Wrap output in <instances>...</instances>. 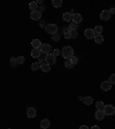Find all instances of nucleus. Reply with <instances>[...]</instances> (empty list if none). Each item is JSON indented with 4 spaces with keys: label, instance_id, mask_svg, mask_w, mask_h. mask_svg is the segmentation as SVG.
Instances as JSON below:
<instances>
[{
    "label": "nucleus",
    "instance_id": "f257e3e1",
    "mask_svg": "<svg viewBox=\"0 0 115 129\" xmlns=\"http://www.w3.org/2000/svg\"><path fill=\"white\" fill-rule=\"evenodd\" d=\"M61 54H62V57L64 58V59H67V60H69L70 58L74 55V48L71 47V46H64L62 50H61Z\"/></svg>",
    "mask_w": 115,
    "mask_h": 129
},
{
    "label": "nucleus",
    "instance_id": "f03ea898",
    "mask_svg": "<svg viewBox=\"0 0 115 129\" xmlns=\"http://www.w3.org/2000/svg\"><path fill=\"white\" fill-rule=\"evenodd\" d=\"M58 25L57 24H54V23H50V24H47V25H45V31L49 35H55V33H58Z\"/></svg>",
    "mask_w": 115,
    "mask_h": 129
},
{
    "label": "nucleus",
    "instance_id": "7ed1b4c3",
    "mask_svg": "<svg viewBox=\"0 0 115 129\" xmlns=\"http://www.w3.org/2000/svg\"><path fill=\"white\" fill-rule=\"evenodd\" d=\"M52 47L50 44H42V46H40V52H42V54H45V55H47V54L52 53Z\"/></svg>",
    "mask_w": 115,
    "mask_h": 129
},
{
    "label": "nucleus",
    "instance_id": "20e7f679",
    "mask_svg": "<svg viewBox=\"0 0 115 129\" xmlns=\"http://www.w3.org/2000/svg\"><path fill=\"white\" fill-rule=\"evenodd\" d=\"M103 111L105 113V115H113L115 113V107L113 105H105Z\"/></svg>",
    "mask_w": 115,
    "mask_h": 129
},
{
    "label": "nucleus",
    "instance_id": "39448f33",
    "mask_svg": "<svg viewBox=\"0 0 115 129\" xmlns=\"http://www.w3.org/2000/svg\"><path fill=\"white\" fill-rule=\"evenodd\" d=\"M45 62L49 63L50 66L55 65V62H57V58H55L52 53H50V54H47V55H45Z\"/></svg>",
    "mask_w": 115,
    "mask_h": 129
},
{
    "label": "nucleus",
    "instance_id": "423d86ee",
    "mask_svg": "<svg viewBox=\"0 0 115 129\" xmlns=\"http://www.w3.org/2000/svg\"><path fill=\"white\" fill-rule=\"evenodd\" d=\"M30 18L33 20V21H39L42 18V13L39 10H35V12H31L30 13Z\"/></svg>",
    "mask_w": 115,
    "mask_h": 129
},
{
    "label": "nucleus",
    "instance_id": "0eeeda50",
    "mask_svg": "<svg viewBox=\"0 0 115 129\" xmlns=\"http://www.w3.org/2000/svg\"><path fill=\"white\" fill-rule=\"evenodd\" d=\"M84 36L86 37L88 39H92V38H94V36H96V32H94L93 29L89 28V29H85V31H84Z\"/></svg>",
    "mask_w": 115,
    "mask_h": 129
},
{
    "label": "nucleus",
    "instance_id": "6e6552de",
    "mask_svg": "<svg viewBox=\"0 0 115 129\" xmlns=\"http://www.w3.org/2000/svg\"><path fill=\"white\" fill-rule=\"evenodd\" d=\"M105 117H106V115H105V113H104L103 110H97V112L94 113V118H96V120H98V121L104 120Z\"/></svg>",
    "mask_w": 115,
    "mask_h": 129
},
{
    "label": "nucleus",
    "instance_id": "1a4fd4ad",
    "mask_svg": "<svg viewBox=\"0 0 115 129\" xmlns=\"http://www.w3.org/2000/svg\"><path fill=\"white\" fill-rule=\"evenodd\" d=\"M100 88H101V90L103 91H109L111 90V88H112V84H111L109 81H104V82H101V84H100Z\"/></svg>",
    "mask_w": 115,
    "mask_h": 129
},
{
    "label": "nucleus",
    "instance_id": "9d476101",
    "mask_svg": "<svg viewBox=\"0 0 115 129\" xmlns=\"http://www.w3.org/2000/svg\"><path fill=\"white\" fill-rule=\"evenodd\" d=\"M36 114H37V112H36L35 108L33 107H28V110H27V117L28 118L33 119V118H36Z\"/></svg>",
    "mask_w": 115,
    "mask_h": 129
},
{
    "label": "nucleus",
    "instance_id": "9b49d317",
    "mask_svg": "<svg viewBox=\"0 0 115 129\" xmlns=\"http://www.w3.org/2000/svg\"><path fill=\"white\" fill-rule=\"evenodd\" d=\"M100 18L103 21H108L109 18H111V14H109L108 10H103V12L100 13Z\"/></svg>",
    "mask_w": 115,
    "mask_h": 129
},
{
    "label": "nucleus",
    "instance_id": "f8f14e48",
    "mask_svg": "<svg viewBox=\"0 0 115 129\" xmlns=\"http://www.w3.org/2000/svg\"><path fill=\"white\" fill-rule=\"evenodd\" d=\"M50 126H51V121L49 119H43L40 121V128L42 129H47Z\"/></svg>",
    "mask_w": 115,
    "mask_h": 129
},
{
    "label": "nucleus",
    "instance_id": "ddd939ff",
    "mask_svg": "<svg viewBox=\"0 0 115 129\" xmlns=\"http://www.w3.org/2000/svg\"><path fill=\"white\" fill-rule=\"evenodd\" d=\"M82 20H83V17H82V15H81V14H78V13H75V14H73V21H71V22H75V23L79 24L81 22H82Z\"/></svg>",
    "mask_w": 115,
    "mask_h": 129
},
{
    "label": "nucleus",
    "instance_id": "4468645a",
    "mask_svg": "<svg viewBox=\"0 0 115 129\" xmlns=\"http://www.w3.org/2000/svg\"><path fill=\"white\" fill-rule=\"evenodd\" d=\"M62 20H63V21H67V22H71L73 21V14L70 12L64 13L63 15H62Z\"/></svg>",
    "mask_w": 115,
    "mask_h": 129
},
{
    "label": "nucleus",
    "instance_id": "2eb2a0df",
    "mask_svg": "<svg viewBox=\"0 0 115 129\" xmlns=\"http://www.w3.org/2000/svg\"><path fill=\"white\" fill-rule=\"evenodd\" d=\"M42 55V52H40V48H32V51H31V57L32 58H36V59H38V58Z\"/></svg>",
    "mask_w": 115,
    "mask_h": 129
},
{
    "label": "nucleus",
    "instance_id": "dca6fc26",
    "mask_svg": "<svg viewBox=\"0 0 115 129\" xmlns=\"http://www.w3.org/2000/svg\"><path fill=\"white\" fill-rule=\"evenodd\" d=\"M40 69H42L44 73H49L50 70H51V66H50L49 63L44 62V63H42V65H40Z\"/></svg>",
    "mask_w": 115,
    "mask_h": 129
},
{
    "label": "nucleus",
    "instance_id": "f3484780",
    "mask_svg": "<svg viewBox=\"0 0 115 129\" xmlns=\"http://www.w3.org/2000/svg\"><path fill=\"white\" fill-rule=\"evenodd\" d=\"M31 46H33V48H40L42 42H40L39 39H33L32 42H31Z\"/></svg>",
    "mask_w": 115,
    "mask_h": 129
},
{
    "label": "nucleus",
    "instance_id": "a211bd4d",
    "mask_svg": "<svg viewBox=\"0 0 115 129\" xmlns=\"http://www.w3.org/2000/svg\"><path fill=\"white\" fill-rule=\"evenodd\" d=\"M29 8L31 9V12H35V10L38 9V3H37L36 1H31V2L29 3Z\"/></svg>",
    "mask_w": 115,
    "mask_h": 129
},
{
    "label": "nucleus",
    "instance_id": "6ab92c4d",
    "mask_svg": "<svg viewBox=\"0 0 115 129\" xmlns=\"http://www.w3.org/2000/svg\"><path fill=\"white\" fill-rule=\"evenodd\" d=\"M77 29H78V24L75 23V22H70L69 31H77Z\"/></svg>",
    "mask_w": 115,
    "mask_h": 129
},
{
    "label": "nucleus",
    "instance_id": "aec40b11",
    "mask_svg": "<svg viewBox=\"0 0 115 129\" xmlns=\"http://www.w3.org/2000/svg\"><path fill=\"white\" fill-rule=\"evenodd\" d=\"M94 42L97 43V44H101V43L104 42L103 35H96V36H94Z\"/></svg>",
    "mask_w": 115,
    "mask_h": 129
},
{
    "label": "nucleus",
    "instance_id": "412c9836",
    "mask_svg": "<svg viewBox=\"0 0 115 129\" xmlns=\"http://www.w3.org/2000/svg\"><path fill=\"white\" fill-rule=\"evenodd\" d=\"M83 103L85 105H91L93 103V99H92V97H84L83 98Z\"/></svg>",
    "mask_w": 115,
    "mask_h": 129
},
{
    "label": "nucleus",
    "instance_id": "4be33fe9",
    "mask_svg": "<svg viewBox=\"0 0 115 129\" xmlns=\"http://www.w3.org/2000/svg\"><path fill=\"white\" fill-rule=\"evenodd\" d=\"M52 5L55 7V8H60L62 6V0H53L52 1Z\"/></svg>",
    "mask_w": 115,
    "mask_h": 129
},
{
    "label": "nucleus",
    "instance_id": "5701e85b",
    "mask_svg": "<svg viewBox=\"0 0 115 129\" xmlns=\"http://www.w3.org/2000/svg\"><path fill=\"white\" fill-rule=\"evenodd\" d=\"M93 30H94V32H96V35H101V33H103V31H104V28L101 27V25H97V27L94 28Z\"/></svg>",
    "mask_w": 115,
    "mask_h": 129
},
{
    "label": "nucleus",
    "instance_id": "b1692460",
    "mask_svg": "<svg viewBox=\"0 0 115 129\" xmlns=\"http://www.w3.org/2000/svg\"><path fill=\"white\" fill-rule=\"evenodd\" d=\"M104 102H101V100H98L97 103H96V108L97 110H104Z\"/></svg>",
    "mask_w": 115,
    "mask_h": 129
},
{
    "label": "nucleus",
    "instance_id": "393cba45",
    "mask_svg": "<svg viewBox=\"0 0 115 129\" xmlns=\"http://www.w3.org/2000/svg\"><path fill=\"white\" fill-rule=\"evenodd\" d=\"M10 65H12L13 67H16L18 65V62H17V58H14V57H12L10 58Z\"/></svg>",
    "mask_w": 115,
    "mask_h": 129
},
{
    "label": "nucleus",
    "instance_id": "a878e982",
    "mask_svg": "<svg viewBox=\"0 0 115 129\" xmlns=\"http://www.w3.org/2000/svg\"><path fill=\"white\" fill-rule=\"evenodd\" d=\"M39 68H40V65L38 62H33L32 65H31V69H32V70H38Z\"/></svg>",
    "mask_w": 115,
    "mask_h": 129
},
{
    "label": "nucleus",
    "instance_id": "bb28decb",
    "mask_svg": "<svg viewBox=\"0 0 115 129\" xmlns=\"http://www.w3.org/2000/svg\"><path fill=\"white\" fill-rule=\"evenodd\" d=\"M60 35H59V33H55V35H53V36H52V40H53V42H59V40H60Z\"/></svg>",
    "mask_w": 115,
    "mask_h": 129
},
{
    "label": "nucleus",
    "instance_id": "cd10ccee",
    "mask_svg": "<svg viewBox=\"0 0 115 129\" xmlns=\"http://www.w3.org/2000/svg\"><path fill=\"white\" fill-rule=\"evenodd\" d=\"M69 61H70L71 63H73V65H77V62H78V59H77V58H76L75 55H73V57H71V58L69 59Z\"/></svg>",
    "mask_w": 115,
    "mask_h": 129
},
{
    "label": "nucleus",
    "instance_id": "c85d7f7f",
    "mask_svg": "<svg viewBox=\"0 0 115 129\" xmlns=\"http://www.w3.org/2000/svg\"><path fill=\"white\" fill-rule=\"evenodd\" d=\"M17 62H18V65H22V63H24L25 62V58L24 57H18L17 58Z\"/></svg>",
    "mask_w": 115,
    "mask_h": 129
},
{
    "label": "nucleus",
    "instance_id": "c756f323",
    "mask_svg": "<svg viewBox=\"0 0 115 129\" xmlns=\"http://www.w3.org/2000/svg\"><path fill=\"white\" fill-rule=\"evenodd\" d=\"M64 66H66V67H67V68H69V69H71V68H73V67H74V65H73V63H71V62H70V61H69V60H67V61H66V62H64Z\"/></svg>",
    "mask_w": 115,
    "mask_h": 129
},
{
    "label": "nucleus",
    "instance_id": "7c9ffc66",
    "mask_svg": "<svg viewBox=\"0 0 115 129\" xmlns=\"http://www.w3.org/2000/svg\"><path fill=\"white\" fill-rule=\"evenodd\" d=\"M60 53H61V51H60V50H58V48H55V50H53V51H52V54H53L55 58H57Z\"/></svg>",
    "mask_w": 115,
    "mask_h": 129
},
{
    "label": "nucleus",
    "instance_id": "2f4dec72",
    "mask_svg": "<svg viewBox=\"0 0 115 129\" xmlns=\"http://www.w3.org/2000/svg\"><path fill=\"white\" fill-rule=\"evenodd\" d=\"M109 82H111V84H115V74H112V75L109 76Z\"/></svg>",
    "mask_w": 115,
    "mask_h": 129
},
{
    "label": "nucleus",
    "instance_id": "473e14b6",
    "mask_svg": "<svg viewBox=\"0 0 115 129\" xmlns=\"http://www.w3.org/2000/svg\"><path fill=\"white\" fill-rule=\"evenodd\" d=\"M70 35H71V38H73V39H76V38H77V36H78L77 31H70Z\"/></svg>",
    "mask_w": 115,
    "mask_h": 129
},
{
    "label": "nucleus",
    "instance_id": "72a5a7b5",
    "mask_svg": "<svg viewBox=\"0 0 115 129\" xmlns=\"http://www.w3.org/2000/svg\"><path fill=\"white\" fill-rule=\"evenodd\" d=\"M45 62V57H39L38 58V63L39 65H42V63Z\"/></svg>",
    "mask_w": 115,
    "mask_h": 129
},
{
    "label": "nucleus",
    "instance_id": "f704fd0d",
    "mask_svg": "<svg viewBox=\"0 0 115 129\" xmlns=\"http://www.w3.org/2000/svg\"><path fill=\"white\" fill-rule=\"evenodd\" d=\"M64 38L66 39H70L71 38V35H70V31H68V32L64 33Z\"/></svg>",
    "mask_w": 115,
    "mask_h": 129
},
{
    "label": "nucleus",
    "instance_id": "c9c22d12",
    "mask_svg": "<svg viewBox=\"0 0 115 129\" xmlns=\"http://www.w3.org/2000/svg\"><path fill=\"white\" fill-rule=\"evenodd\" d=\"M108 12H109V14H111V15H112V14H114V13H115V7H112V8L109 9Z\"/></svg>",
    "mask_w": 115,
    "mask_h": 129
},
{
    "label": "nucleus",
    "instance_id": "e433bc0d",
    "mask_svg": "<svg viewBox=\"0 0 115 129\" xmlns=\"http://www.w3.org/2000/svg\"><path fill=\"white\" fill-rule=\"evenodd\" d=\"M79 129H90V128H89L88 126H85V125H83V126L79 127Z\"/></svg>",
    "mask_w": 115,
    "mask_h": 129
},
{
    "label": "nucleus",
    "instance_id": "4c0bfd02",
    "mask_svg": "<svg viewBox=\"0 0 115 129\" xmlns=\"http://www.w3.org/2000/svg\"><path fill=\"white\" fill-rule=\"evenodd\" d=\"M90 129H100V127L99 126H93V127H91Z\"/></svg>",
    "mask_w": 115,
    "mask_h": 129
},
{
    "label": "nucleus",
    "instance_id": "58836bf2",
    "mask_svg": "<svg viewBox=\"0 0 115 129\" xmlns=\"http://www.w3.org/2000/svg\"><path fill=\"white\" fill-rule=\"evenodd\" d=\"M43 10H45V7H44V6H43V7H40V9H39V12H40V13H42V12H43Z\"/></svg>",
    "mask_w": 115,
    "mask_h": 129
},
{
    "label": "nucleus",
    "instance_id": "ea45409f",
    "mask_svg": "<svg viewBox=\"0 0 115 129\" xmlns=\"http://www.w3.org/2000/svg\"><path fill=\"white\" fill-rule=\"evenodd\" d=\"M8 129H10V128H8Z\"/></svg>",
    "mask_w": 115,
    "mask_h": 129
}]
</instances>
